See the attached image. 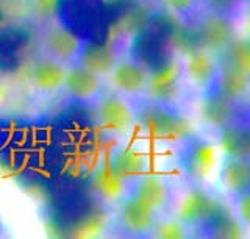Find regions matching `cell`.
<instances>
[{"mask_svg": "<svg viewBox=\"0 0 250 239\" xmlns=\"http://www.w3.org/2000/svg\"><path fill=\"white\" fill-rule=\"evenodd\" d=\"M238 219L249 225L250 223V194L247 192H242L238 196Z\"/></svg>", "mask_w": 250, "mask_h": 239, "instance_id": "836d02e7", "label": "cell"}, {"mask_svg": "<svg viewBox=\"0 0 250 239\" xmlns=\"http://www.w3.org/2000/svg\"><path fill=\"white\" fill-rule=\"evenodd\" d=\"M197 2L199 0H164L166 8L172 14H175V16H188V14H191L195 10V6H197Z\"/></svg>", "mask_w": 250, "mask_h": 239, "instance_id": "4dcf8cb0", "label": "cell"}, {"mask_svg": "<svg viewBox=\"0 0 250 239\" xmlns=\"http://www.w3.org/2000/svg\"><path fill=\"white\" fill-rule=\"evenodd\" d=\"M128 55L130 60L139 64L147 74H153L174 60V50L158 36L148 33L146 30H139L131 35Z\"/></svg>", "mask_w": 250, "mask_h": 239, "instance_id": "6da1fadb", "label": "cell"}, {"mask_svg": "<svg viewBox=\"0 0 250 239\" xmlns=\"http://www.w3.org/2000/svg\"><path fill=\"white\" fill-rule=\"evenodd\" d=\"M200 227L203 230V233L208 235L209 238L236 239L242 236L239 219L221 202H217L214 210L211 211V214Z\"/></svg>", "mask_w": 250, "mask_h": 239, "instance_id": "7c38bea8", "label": "cell"}, {"mask_svg": "<svg viewBox=\"0 0 250 239\" xmlns=\"http://www.w3.org/2000/svg\"><path fill=\"white\" fill-rule=\"evenodd\" d=\"M180 77H182V69L175 60H172L160 71L148 74L146 91L158 102H170L178 94Z\"/></svg>", "mask_w": 250, "mask_h": 239, "instance_id": "ba28073f", "label": "cell"}, {"mask_svg": "<svg viewBox=\"0 0 250 239\" xmlns=\"http://www.w3.org/2000/svg\"><path fill=\"white\" fill-rule=\"evenodd\" d=\"M172 50H178L182 52L183 55H191L194 52L203 50L200 40H199V33L195 27H185L182 25L177 35L174 36V40L170 42Z\"/></svg>", "mask_w": 250, "mask_h": 239, "instance_id": "484cf974", "label": "cell"}, {"mask_svg": "<svg viewBox=\"0 0 250 239\" xmlns=\"http://www.w3.org/2000/svg\"><path fill=\"white\" fill-rule=\"evenodd\" d=\"M67 94L78 102H89L96 99L102 89V81L97 74L88 71L83 66H75L66 72V79L62 83Z\"/></svg>", "mask_w": 250, "mask_h": 239, "instance_id": "30bf717a", "label": "cell"}, {"mask_svg": "<svg viewBox=\"0 0 250 239\" xmlns=\"http://www.w3.org/2000/svg\"><path fill=\"white\" fill-rule=\"evenodd\" d=\"M225 52V66H231L234 69L250 74V44L244 38H233L231 42L224 49Z\"/></svg>", "mask_w": 250, "mask_h": 239, "instance_id": "cb8c5ba5", "label": "cell"}, {"mask_svg": "<svg viewBox=\"0 0 250 239\" xmlns=\"http://www.w3.org/2000/svg\"><path fill=\"white\" fill-rule=\"evenodd\" d=\"M133 194L139 200H143L146 205H148L152 210L160 211L164 210L169 202V189L160 177L155 175H146V177H138L133 181Z\"/></svg>", "mask_w": 250, "mask_h": 239, "instance_id": "2e32d148", "label": "cell"}, {"mask_svg": "<svg viewBox=\"0 0 250 239\" xmlns=\"http://www.w3.org/2000/svg\"><path fill=\"white\" fill-rule=\"evenodd\" d=\"M216 88L219 94H222L225 99L231 100L234 103L236 100L242 99L246 96V92L249 89V74L239 71V69H234L231 66H225L217 71L216 77Z\"/></svg>", "mask_w": 250, "mask_h": 239, "instance_id": "ac0fdd59", "label": "cell"}, {"mask_svg": "<svg viewBox=\"0 0 250 239\" xmlns=\"http://www.w3.org/2000/svg\"><path fill=\"white\" fill-rule=\"evenodd\" d=\"M77 61L80 66L102 77L111 72L116 64V53L106 42H84Z\"/></svg>", "mask_w": 250, "mask_h": 239, "instance_id": "9a60e30c", "label": "cell"}, {"mask_svg": "<svg viewBox=\"0 0 250 239\" xmlns=\"http://www.w3.org/2000/svg\"><path fill=\"white\" fill-rule=\"evenodd\" d=\"M219 144L227 157L231 158H246L250 155V136L247 128L241 125L229 124L221 128Z\"/></svg>", "mask_w": 250, "mask_h": 239, "instance_id": "ffe728a7", "label": "cell"}, {"mask_svg": "<svg viewBox=\"0 0 250 239\" xmlns=\"http://www.w3.org/2000/svg\"><path fill=\"white\" fill-rule=\"evenodd\" d=\"M83 45V40L67 32L66 28H62L58 24L47 30L44 36V49L47 52V57L57 60L62 64L77 61Z\"/></svg>", "mask_w": 250, "mask_h": 239, "instance_id": "277c9868", "label": "cell"}, {"mask_svg": "<svg viewBox=\"0 0 250 239\" xmlns=\"http://www.w3.org/2000/svg\"><path fill=\"white\" fill-rule=\"evenodd\" d=\"M31 42V32L22 25H0V52H22Z\"/></svg>", "mask_w": 250, "mask_h": 239, "instance_id": "603a6c76", "label": "cell"}, {"mask_svg": "<svg viewBox=\"0 0 250 239\" xmlns=\"http://www.w3.org/2000/svg\"><path fill=\"white\" fill-rule=\"evenodd\" d=\"M94 186L100 197H104L105 200H116L122 196L125 179L117 174L111 166H106L102 167L94 177Z\"/></svg>", "mask_w": 250, "mask_h": 239, "instance_id": "7402d4cb", "label": "cell"}, {"mask_svg": "<svg viewBox=\"0 0 250 239\" xmlns=\"http://www.w3.org/2000/svg\"><path fill=\"white\" fill-rule=\"evenodd\" d=\"M139 120L152 135L163 139H182L191 133V125L185 118L158 105L143 108Z\"/></svg>", "mask_w": 250, "mask_h": 239, "instance_id": "7a4b0ae2", "label": "cell"}, {"mask_svg": "<svg viewBox=\"0 0 250 239\" xmlns=\"http://www.w3.org/2000/svg\"><path fill=\"white\" fill-rule=\"evenodd\" d=\"M111 166L114 171L122 175L124 179L125 177H131V175H138L144 167V161L141 158L136 152L133 150H121L119 153H116Z\"/></svg>", "mask_w": 250, "mask_h": 239, "instance_id": "d4e9b609", "label": "cell"}, {"mask_svg": "<svg viewBox=\"0 0 250 239\" xmlns=\"http://www.w3.org/2000/svg\"><path fill=\"white\" fill-rule=\"evenodd\" d=\"M217 71L219 69L216 64V60L209 55V52L199 50L188 55L186 75L194 86L200 89H208L214 86Z\"/></svg>", "mask_w": 250, "mask_h": 239, "instance_id": "5bb4252c", "label": "cell"}, {"mask_svg": "<svg viewBox=\"0 0 250 239\" xmlns=\"http://www.w3.org/2000/svg\"><path fill=\"white\" fill-rule=\"evenodd\" d=\"M139 5V0H105V14L108 20L113 22Z\"/></svg>", "mask_w": 250, "mask_h": 239, "instance_id": "83f0119b", "label": "cell"}, {"mask_svg": "<svg viewBox=\"0 0 250 239\" xmlns=\"http://www.w3.org/2000/svg\"><path fill=\"white\" fill-rule=\"evenodd\" d=\"M57 0H35V10L41 18H53Z\"/></svg>", "mask_w": 250, "mask_h": 239, "instance_id": "e575fe53", "label": "cell"}, {"mask_svg": "<svg viewBox=\"0 0 250 239\" xmlns=\"http://www.w3.org/2000/svg\"><path fill=\"white\" fill-rule=\"evenodd\" d=\"M22 66L21 52H0V74H16Z\"/></svg>", "mask_w": 250, "mask_h": 239, "instance_id": "f1b7e54d", "label": "cell"}, {"mask_svg": "<svg viewBox=\"0 0 250 239\" xmlns=\"http://www.w3.org/2000/svg\"><path fill=\"white\" fill-rule=\"evenodd\" d=\"M153 228H155V236L160 239H182L186 236L185 223H182L178 219L163 220Z\"/></svg>", "mask_w": 250, "mask_h": 239, "instance_id": "4316f807", "label": "cell"}, {"mask_svg": "<svg viewBox=\"0 0 250 239\" xmlns=\"http://www.w3.org/2000/svg\"><path fill=\"white\" fill-rule=\"evenodd\" d=\"M207 3L209 6V10H213V13L229 16L230 13L239 8L242 0H207Z\"/></svg>", "mask_w": 250, "mask_h": 239, "instance_id": "1f68e13d", "label": "cell"}, {"mask_svg": "<svg viewBox=\"0 0 250 239\" xmlns=\"http://www.w3.org/2000/svg\"><path fill=\"white\" fill-rule=\"evenodd\" d=\"M234 116V105L231 100L225 99L217 91H211L209 94L203 99L200 105V118L207 125L213 128H224L233 122Z\"/></svg>", "mask_w": 250, "mask_h": 239, "instance_id": "4fadbf2b", "label": "cell"}, {"mask_svg": "<svg viewBox=\"0 0 250 239\" xmlns=\"http://www.w3.org/2000/svg\"><path fill=\"white\" fill-rule=\"evenodd\" d=\"M16 125L10 119L0 118V152L10 149L16 141Z\"/></svg>", "mask_w": 250, "mask_h": 239, "instance_id": "f546056e", "label": "cell"}, {"mask_svg": "<svg viewBox=\"0 0 250 239\" xmlns=\"http://www.w3.org/2000/svg\"><path fill=\"white\" fill-rule=\"evenodd\" d=\"M217 200L208 196L202 189H192L186 192L182 202L178 205L177 219L185 223V225H195L200 227L207 218L214 210Z\"/></svg>", "mask_w": 250, "mask_h": 239, "instance_id": "5b68a950", "label": "cell"}, {"mask_svg": "<svg viewBox=\"0 0 250 239\" xmlns=\"http://www.w3.org/2000/svg\"><path fill=\"white\" fill-rule=\"evenodd\" d=\"M180 27H182V24L175 18V14H172L170 11H156V13H150V16H148L143 30L158 36L160 40L166 41L170 45Z\"/></svg>", "mask_w": 250, "mask_h": 239, "instance_id": "44dd1931", "label": "cell"}, {"mask_svg": "<svg viewBox=\"0 0 250 239\" xmlns=\"http://www.w3.org/2000/svg\"><path fill=\"white\" fill-rule=\"evenodd\" d=\"M66 72L62 63L50 57H44L35 61L30 71V80L33 88L39 92H55L64 83Z\"/></svg>", "mask_w": 250, "mask_h": 239, "instance_id": "8fae6325", "label": "cell"}, {"mask_svg": "<svg viewBox=\"0 0 250 239\" xmlns=\"http://www.w3.org/2000/svg\"><path fill=\"white\" fill-rule=\"evenodd\" d=\"M109 74H111L113 86L124 94L138 96L147 88L148 74L133 60L116 61Z\"/></svg>", "mask_w": 250, "mask_h": 239, "instance_id": "52a82bcc", "label": "cell"}, {"mask_svg": "<svg viewBox=\"0 0 250 239\" xmlns=\"http://www.w3.org/2000/svg\"><path fill=\"white\" fill-rule=\"evenodd\" d=\"M203 50L224 52L234 38V28L230 19L219 13H211L195 27Z\"/></svg>", "mask_w": 250, "mask_h": 239, "instance_id": "3957f363", "label": "cell"}, {"mask_svg": "<svg viewBox=\"0 0 250 239\" xmlns=\"http://www.w3.org/2000/svg\"><path fill=\"white\" fill-rule=\"evenodd\" d=\"M99 124L109 130H124L131 124V111L119 97H105L97 106Z\"/></svg>", "mask_w": 250, "mask_h": 239, "instance_id": "e0dca14e", "label": "cell"}, {"mask_svg": "<svg viewBox=\"0 0 250 239\" xmlns=\"http://www.w3.org/2000/svg\"><path fill=\"white\" fill-rule=\"evenodd\" d=\"M216 163V150L205 141H194L186 147L183 167L186 175L192 180H203L211 174Z\"/></svg>", "mask_w": 250, "mask_h": 239, "instance_id": "9c48e42d", "label": "cell"}, {"mask_svg": "<svg viewBox=\"0 0 250 239\" xmlns=\"http://www.w3.org/2000/svg\"><path fill=\"white\" fill-rule=\"evenodd\" d=\"M5 2H8V0H0V5H3Z\"/></svg>", "mask_w": 250, "mask_h": 239, "instance_id": "8d00e7d4", "label": "cell"}, {"mask_svg": "<svg viewBox=\"0 0 250 239\" xmlns=\"http://www.w3.org/2000/svg\"><path fill=\"white\" fill-rule=\"evenodd\" d=\"M222 183L231 194L239 196L247 192L250 186V166L246 158L227 157L222 167Z\"/></svg>", "mask_w": 250, "mask_h": 239, "instance_id": "d6986e66", "label": "cell"}, {"mask_svg": "<svg viewBox=\"0 0 250 239\" xmlns=\"http://www.w3.org/2000/svg\"><path fill=\"white\" fill-rule=\"evenodd\" d=\"M83 11H86L89 16L100 18L106 16L105 14V0H74Z\"/></svg>", "mask_w": 250, "mask_h": 239, "instance_id": "d6a6232c", "label": "cell"}, {"mask_svg": "<svg viewBox=\"0 0 250 239\" xmlns=\"http://www.w3.org/2000/svg\"><path fill=\"white\" fill-rule=\"evenodd\" d=\"M119 219L122 227L131 235H147L155 227V210L143 200L131 196L121 206Z\"/></svg>", "mask_w": 250, "mask_h": 239, "instance_id": "8992f818", "label": "cell"}, {"mask_svg": "<svg viewBox=\"0 0 250 239\" xmlns=\"http://www.w3.org/2000/svg\"><path fill=\"white\" fill-rule=\"evenodd\" d=\"M5 20V11H3V5H0V25L3 24Z\"/></svg>", "mask_w": 250, "mask_h": 239, "instance_id": "d590c367", "label": "cell"}]
</instances>
